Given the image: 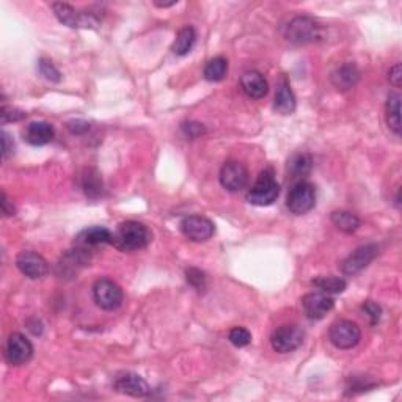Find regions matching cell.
<instances>
[{
  "label": "cell",
  "instance_id": "obj_36",
  "mask_svg": "<svg viewBox=\"0 0 402 402\" xmlns=\"http://www.w3.org/2000/svg\"><path fill=\"white\" fill-rule=\"evenodd\" d=\"M14 151V141L10 137L9 132H2V156H4V161H6L10 158Z\"/></svg>",
  "mask_w": 402,
  "mask_h": 402
},
{
  "label": "cell",
  "instance_id": "obj_32",
  "mask_svg": "<svg viewBox=\"0 0 402 402\" xmlns=\"http://www.w3.org/2000/svg\"><path fill=\"white\" fill-rule=\"evenodd\" d=\"M362 310H363L364 315L368 316L371 325H376V324H379V321H381L382 308H381V305H379V303L372 302V300H366L362 305Z\"/></svg>",
  "mask_w": 402,
  "mask_h": 402
},
{
  "label": "cell",
  "instance_id": "obj_9",
  "mask_svg": "<svg viewBox=\"0 0 402 402\" xmlns=\"http://www.w3.org/2000/svg\"><path fill=\"white\" fill-rule=\"evenodd\" d=\"M220 184L228 192H239L247 188L250 175L244 163L237 161H228L220 170Z\"/></svg>",
  "mask_w": 402,
  "mask_h": 402
},
{
  "label": "cell",
  "instance_id": "obj_22",
  "mask_svg": "<svg viewBox=\"0 0 402 402\" xmlns=\"http://www.w3.org/2000/svg\"><path fill=\"white\" fill-rule=\"evenodd\" d=\"M195 43H197L195 28H193L192 26H185L178 31L173 46H171V50H173V54L180 55V57L188 55L189 52L193 49V46H195Z\"/></svg>",
  "mask_w": 402,
  "mask_h": 402
},
{
  "label": "cell",
  "instance_id": "obj_33",
  "mask_svg": "<svg viewBox=\"0 0 402 402\" xmlns=\"http://www.w3.org/2000/svg\"><path fill=\"white\" fill-rule=\"evenodd\" d=\"M181 131L183 134L188 138L190 140H195V138H200L201 136H205L206 134V128L201 123H197V121H185L181 124Z\"/></svg>",
  "mask_w": 402,
  "mask_h": 402
},
{
  "label": "cell",
  "instance_id": "obj_5",
  "mask_svg": "<svg viewBox=\"0 0 402 402\" xmlns=\"http://www.w3.org/2000/svg\"><path fill=\"white\" fill-rule=\"evenodd\" d=\"M288 210L295 215L310 212L316 206V189L308 181H297L286 198Z\"/></svg>",
  "mask_w": 402,
  "mask_h": 402
},
{
  "label": "cell",
  "instance_id": "obj_27",
  "mask_svg": "<svg viewBox=\"0 0 402 402\" xmlns=\"http://www.w3.org/2000/svg\"><path fill=\"white\" fill-rule=\"evenodd\" d=\"M313 285H315L319 291L325 293V294H341L344 291L347 283L344 278L341 277H333V275H329V277H317L313 280Z\"/></svg>",
  "mask_w": 402,
  "mask_h": 402
},
{
  "label": "cell",
  "instance_id": "obj_21",
  "mask_svg": "<svg viewBox=\"0 0 402 402\" xmlns=\"http://www.w3.org/2000/svg\"><path fill=\"white\" fill-rule=\"evenodd\" d=\"M330 80L338 92H349L359 84L360 71L354 63H344L333 71Z\"/></svg>",
  "mask_w": 402,
  "mask_h": 402
},
{
  "label": "cell",
  "instance_id": "obj_7",
  "mask_svg": "<svg viewBox=\"0 0 402 402\" xmlns=\"http://www.w3.org/2000/svg\"><path fill=\"white\" fill-rule=\"evenodd\" d=\"M303 337V330L299 325L286 324L278 327V329L272 333L271 346L275 352L289 354L302 346Z\"/></svg>",
  "mask_w": 402,
  "mask_h": 402
},
{
  "label": "cell",
  "instance_id": "obj_12",
  "mask_svg": "<svg viewBox=\"0 0 402 402\" xmlns=\"http://www.w3.org/2000/svg\"><path fill=\"white\" fill-rule=\"evenodd\" d=\"M379 253V247L376 244H368V245H362V247L357 249L355 251H352L344 261L341 264V271L342 273L346 275H357L359 272H362L363 269L371 264L372 259L377 256Z\"/></svg>",
  "mask_w": 402,
  "mask_h": 402
},
{
  "label": "cell",
  "instance_id": "obj_17",
  "mask_svg": "<svg viewBox=\"0 0 402 402\" xmlns=\"http://www.w3.org/2000/svg\"><path fill=\"white\" fill-rule=\"evenodd\" d=\"M295 96L291 90V84L286 74H281L277 82V92H275L273 99V109L281 115H291L295 110Z\"/></svg>",
  "mask_w": 402,
  "mask_h": 402
},
{
  "label": "cell",
  "instance_id": "obj_34",
  "mask_svg": "<svg viewBox=\"0 0 402 402\" xmlns=\"http://www.w3.org/2000/svg\"><path fill=\"white\" fill-rule=\"evenodd\" d=\"M0 115H2V124L16 123V121L24 120V118L27 116L26 112H22V110H19L16 107H9V106L2 107V112H0Z\"/></svg>",
  "mask_w": 402,
  "mask_h": 402
},
{
  "label": "cell",
  "instance_id": "obj_28",
  "mask_svg": "<svg viewBox=\"0 0 402 402\" xmlns=\"http://www.w3.org/2000/svg\"><path fill=\"white\" fill-rule=\"evenodd\" d=\"M288 170L294 180H300V178L307 176L311 171V158L308 154H297L288 163ZM302 181V180H300Z\"/></svg>",
  "mask_w": 402,
  "mask_h": 402
},
{
  "label": "cell",
  "instance_id": "obj_8",
  "mask_svg": "<svg viewBox=\"0 0 402 402\" xmlns=\"http://www.w3.org/2000/svg\"><path fill=\"white\" fill-rule=\"evenodd\" d=\"M329 338L335 347L347 351V349H352L359 344L362 339V330L355 322L347 321V319H339V321L332 324Z\"/></svg>",
  "mask_w": 402,
  "mask_h": 402
},
{
  "label": "cell",
  "instance_id": "obj_38",
  "mask_svg": "<svg viewBox=\"0 0 402 402\" xmlns=\"http://www.w3.org/2000/svg\"><path fill=\"white\" fill-rule=\"evenodd\" d=\"M2 212L5 215H14V207L10 206V201L6 198L5 192H2Z\"/></svg>",
  "mask_w": 402,
  "mask_h": 402
},
{
  "label": "cell",
  "instance_id": "obj_10",
  "mask_svg": "<svg viewBox=\"0 0 402 402\" xmlns=\"http://www.w3.org/2000/svg\"><path fill=\"white\" fill-rule=\"evenodd\" d=\"M33 357V346L22 333H11L5 344V359L13 366H21L31 362Z\"/></svg>",
  "mask_w": 402,
  "mask_h": 402
},
{
  "label": "cell",
  "instance_id": "obj_31",
  "mask_svg": "<svg viewBox=\"0 0 402 402\" xmlns=\"http://www.w3.org/2000/svg\"><path fill=\"white\" fill-rule=\"evenodd\" d=\"M185 278H188L189 285L197 289V291H205L206 289V275L205 272H201L197 267H189L185 271Z\"/></svg>",
  "mask_w": 402,
  "mask_h": 402
},
{
  "label": "cell",
  "instance_id": "obj_2",
  "mask_svg": "<svg viewBox=\"0 0 402 402\" xmlns=\"http://www.w3.org/2000/svg\"><path fill=\"white\" fill-rule=\"evenodd\" d=\"M52 11L63 26L71 28H98L101 26L102 14L94 11H79L68 4H52Z\"/></svg>",
  "mask_w": 402,
  "mask_h": 402
},
{
  "label": "cell",
  "instance_id": "obj_1",
  "mask_svg": "<svg viewBox=\"0 0 402 402\" xmlns=\"http://www.w3.org/2000/svg\"><path fill=\"white\" fill-rule=\"evenodd\" d=\"M153 241V234L145 223L128 220L118 225L116 232L112 234V245L121 251H137L146 249Z\"/></svg>",
  "mask_w": 402,
  "mask_h": 402
},
{
  "label": "cell",
  "instance_id": "obj_30",
  "mask_svg": "<svg viewBox=\"0 0 402 402\" xmlns=\"http://www.w3.org/2000/svg\"><path fill=\"white\" fill-rule=\"evenodd\" d=\"M228 339L236 347H245L251 342V333L244 327H233L228 333Z\"/></svg>",
  "mask_w": 402,
  "mask_h": 402
},
{
  "label": "cell",
  "instance_id": "obj_35",
  "mask_svg": "<svg viewBox=\"0 0 402 402\" xmlns=\"http://www.w3.org/2000/svg\"><path fill=\"white\" fill-rule=\"evenodd\" d=\"M66 128H68V131L74 134V136H84L85 132L90 131V124L84 120H72L66 124Z\"/></svg>",
  "mask_w": 402,
  "mask_h": 402
},
{
  "label": "cell",
  "instance_id": "obj_29",
  "mask_svg": "<svg viewBox=\"0 0 402 402\" xmlns=\"http://www.w3.org/2000/svg\"><path fill=\"white\" fill-rule=\"evenodd\" d=\"M38 71L41 76L49 80V82H60L62 80V74L55 68V65L52 63L49 58H40L38 60Z\"/></svg>",
  "mask_w": 402,
  "mask_h": 402
},
{
  "label": "cell",
  "instance_id": "obj_37",
  "mask_svg": "<svg viewBox=\"0 0 402 402\" xmlns=\"http://www.w3.org/2000/svg\"><path fill=\"white\" fill-rule=\"evenodd\" d=\"M389 80L393 87L399 88L401 87V80H402V71H401V63H396L390 68L389 71Z\"/></svg>",
  "mask_w": 402,
  "mask_h": 402
},
{
  "label": "cell",
  "instance_id": "obj_16",
  "mask_svg": "<svg viewBox=\"0 0 402 402\" xmlns=\"http://www.w3.org/2000/svg\"><path fill=\"white\" fill-rule=\"evenodd\" d=\"M112 234L114 233H112L110 229H107L106 227H92V228L84 229V232H80L76 236V239H74V245L87 251H92L93 249L99 247V245L112 244Z\"/></svg>",
  "mask_w": 402,
  "mask_h": 402
},
{
  "label": "cell",
  "instance_id": "obj_13",
  "mask_svg": "<svg viewBox=\"0 0 402 402\" xmlns=\"http://www.w3.org/2000/svg\"><path fill=\"white\" fill-rule=\"evenodd\" d=\"M16 266L22 275L31 280H40L49 272L48 261L41 255L31 250L21 251L16 258Z\"/></svg>",
  "mask_w": 402,
  "mask_h": 402
},
{
  "label": "cell",
  "instance_id": "obj_6",
  "mask_svg": "<svg viewBox=\"0 0 402 402\" xmlns=\"http://www.w3.org/2000/svg\"><path fill=\"white\" fill-rule=\"evenodd\" d=\"M93 299L101 310L114 311L121 307L124 294L114 280L101 278L93 286Z\"/></svg>",
  "mask_w": 402,
  "mask_h": 402
},
{
  "label": "cell",
  "instance_id": "obj_15",
  "mask_svg": "<svg viewBox=\"0 0 402 402\" xmlns=\"http://www.w3.org/2000/svg\"><path fill=\"white\" fill-rule=\"evenodd\" d=\"M302 307L305 315L310 319H322L325 317L335 307V300L325 293H310L302 299Z\"/></svg>",
  "mask_w": 402,
  "mask_h": 402
},
{
  "label": "cell",
  "instance_id": "obj_24",
  "mask_svg": "<svg viewBox=\"0 0 402 402\" xmlns=\"http://www.w3.org/2000/svg\"><path fill=\"white\" fill-rule=\"evenodd\" d=\"M386 124L389 128L399 136L401 134V94L391 93L386 99Z\"/></svg>",
  "mask_w": 402,
  "mask_h": 402
},
{
  "label": "cell",
  "instance_id": "obj_20",
  "mask_svg": "<svg viewBox=\"0 0 402 402\" xmlns=\"http://www.w3.org/2000/svg\"><path fill=\"white\" fill-rule=\"evenodd\" d=\"M55 136L54 126L48 121H33L24 131V140L32 146H44Z\"/></svg>",
  "mask_w": 402,
  "mask_h": 402
},
{
  "label": "cell",
  "instance_id": "obj_3",
  "mask_svg": "<svg viewBox=\"0 0 402 402\" xmlns=\"http://www.w3.org/2000/svg\"><path fill=\"white\" fill-rule=\"evenodd\" d=\"M280 195V184L275 180L272 168H266L259 173L255 184L247 193V201L255 206H271Z\"/></svg>",
  "mask_w": 402,
  "mask_h": 402
},
{
  "label": "cell",
  "instance_id": "obj_14",
  "mask_svg": "<svg viewBox=\"0 0 402 402\" xmlns=\"http://www.w3.org/2000/svg\"><path fill=\"white\" fill-rule=\"evenodd\" d=\"M114 389L118 393L128 394L132 398H145L151 393L150 385L136 372H121V374H118L114 381Z\"/></svg>",
  "mask_w": 402,
  "mask_h": 402
},
{
  "label": "cell",
  "instance_id": "obj_11",
  "mask_svg": "<svg viewBox=\"0 0 402 402\" xmlns=\"http://www.w3.org/2000/svg\"><path fill=\"white\" fill-rule=\"evenodd\" d=\"M181 232L192 242H206L214 236L215 225L205 215H189L181 222Z\"/></svg>",
  "mask_w": 402,
  "mask_h": 402
},
{
  "label": "cell",
  "instance_id": "obj_26",
  "mask_svg": "<svg viewBox=\"0 0 402 402\" xmlns=\"http://www.w3.org/2000/svg\"><path fill=\"white\" fill-rule=\"evenodd\" d=\"M228 72V60L225 57H214L205 66V79L210 82H220Z\"/></svg>",
  "mask_w": 402,
  "mask_h": 402
},
{
  "label": "cell",
  "instance_id": "obj_25",
  "mask_svg": "<svg viewBox=\"0 0 402 402\" xmlns=\"http://www.w3.org/2000/svg\"><path fill=\"white\" fill-rule=\"evenodd\" d=\"M330 219L333 222V225L342 233L352 234L360 228V219L349 211H335L332 212Z\"/></svg>",
  "mask_w": 402,
  "mask_h": 402
},
{
  "label": "cell",
  "instance_id": "obj_23",
  "mask_svg": "<svg viewBox=\"0 0 402 402\" xmlns=\"http://www.w3.org/2000/svg\"><path fill=\"white\" fill-rule=\"evenodd\" d=\"M80 185L85 195L90 198H99L104 192V184L101 175L94 168H85L80 175Z\"/></svg>",
  "mask_w": 402,
  "mask_h": 402
},
{
  "label": "cell",
  "instance_id": "obj_19",
  "mask_svg": "<svg viewBox=\"0 0 402 402\" xmlns=\"http://www.w3.org/2000/svg\"><path fill=\"white\" fill-rule=\"evenodd\" d=\"M242 92L251 99H261L269 92V84L266 77L258 71H247L241 77Z\"/></svg>",
  "mask_w": 402,
  "mask_h": 402
},
{
  "label": "cell",
  "instance_id": "obj_4",
  "mask_svg": "<svg viewBox=\"0 0 402 402\" xmlns=\"http://www.w3.org/2000/svg\"><path fill=\"white\" fill-rule=\"evenodd\" d=\"M285 36L294 44H310L322 38V26L315 18L295 16L288 22Z\"/></svg>",
  "mask_w": 402,
  "mask_h": 402
},
{
  "label": "cell",
  "instance_id": "obj_18",
  "mask_svg": "<svg viewBox=\"0 0 402 402\" xmlns=\"http://www.w3.org/2000/svg\"><path fill=\"white\" fill-rule=\"evenodd\" d=\"M90 263V251H87L80 247L70 250L58 263V269H60L62 277H74L77 275L82 267H85Z\"/></svg>",
  "mask_w": 402,
  "mask_h": 402
}]
</instances>
